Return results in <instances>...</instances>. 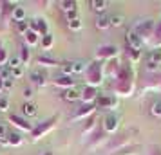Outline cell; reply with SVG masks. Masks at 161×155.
<instances>
[{"label": "cell", "mask_w": 161, "mask_h": 155, "mask_svg": "<svg viewBox=\"0 0 161 155\" xmlns=\"http://www.w3.org/2000/svg\"><path fill=\"white\" fill-rule=\"evenodd\" d=\"M127 44L130 45L134 51H139L141 49V38H139V34L136 31H129L127 33Z\"/></svg>", "instance_id": "6da1fadb"}, {"label": "cell", "mask_w": 161, "mask_h": 155, "mask_svg": "<svg viewBox=\"0 0 161 155\" xmlns=\"http://www.w3.org/2000/svg\"><path fill=\"white\" fill-rule=\"evenodd\" d=\"M161 63V52H150L148 58H147V65L148 69H156V65Z\"/></svg>", "instance_id": "7a4b0ae2"}, {"label": "cell", "mask_w": 161, "mask_h": 155, "mask_svg": "<svg viewBox=\"0 0 161 155\" xmlns=\"http://www.w3.org/2000/svg\"><path fill=\"white\" fill-rule=\"evenodd\" d=\"M31 80H33L35 83H38V85H44L45 83V76L42 72H38V70H35V72L31 74Z\"/></svg>", "instance_id": "3957f363"}, {"label": "cell", "mask_w": 161, "mask_h": 155, "mask_svg": "<svg viewBox=\"0 0 161 155\" xmlns=\"http://www.w3.org/2000/svg\"><path fill=\"white\" fill-rule=\"evenodd\" d=\"M109 25H110L109 16H100V18L96 20V27H100V29H105V27H109Z\"/></svg>", "instance_id": "277c9868"}, {"label": "cell", "mask_w": 161, "mask_h": 155, "mask_svg": "<svg viewBox=\"0 0 161 155\" xmlns=\"http://www.w3.org/2000/svg\"><path fill=\"white\" fill-rule=\"evenodd\" d=\"M64 97H65L67 101H74V99H78L80 97V92L76 89H73V90H67L65 94H64Z\"/></svg>", "instance_id": "5b68a950"}, {"label": "cell", "mask_w": 161, "mask_h": 155, "mask_svg": "<svg viewBox=\"0 0 161 155\" xmlns=\"http://www.w3.org/2000/svg\"><path fill=\"white\" fill-rule=\"evenodd\" d=\"M105 123H107V125H105V128H107V130H114V128L118 126V119L114 117V116H109Z\"/></svg>", "instance_id": "8992f818"}, {"label": "cell", "mask_w": 161, "mask_h": 155, "mask_svg": "<svg viewBox=\"0 0 161 155\" xmlns=\"http://www.w3.org/2000/svg\"><path fill=\"white\" fill-rule=\"evenodd\" d=\"M24 114H25V116H35V114H36V106L33 103H25L24 105Z\"/></svg>", "instance_id": "52a82bcc"}, {"label": "cell", "mask_w": 161, "mask_h": 155, "mask_svg": "<svg viewBox=\"0 0 161 155\" xmlns=\"http://www.w3.org/2000/svg\"><path fill=\"white\" fill-rule=\"evenodd\" d=\"M109 20H110V25L118 27V25H121V23H123V16H121V15H112V16H109Z\"/></svg>", "instance_id": "ba28073f"}, {"label": "cell", "mask_w": 161, "mask_h": 155, "mask_svg": "<svg viewBox=\"0 0 161 155\" xmlns=\"http://www.w3.org/2000/svg\"><path fill=\"white\" fill-rule=\"evenodd\" d=\"M105 8H107V2L105 0H94L92 2V9L94 11H103Z\"/></svg>", "instance_id": "9c48e42d"}, {"label": "cell", "mask_w": 161, "mask_h": 155, "mask_svg": "<svg viewBox=\"0 0 161 155\" xmlns=\"http://www.w3.org/2000/svg\"><path fill=\"white\" fill-rule=\"evenodd\" d=\"M11 74H13V69H11V67H2V69H0V78H6V80H8Z\"/></svg>", "instance_id": "30bf717a"}, {"label": "cell", "mask_w": 161, "mask_h": 155, "mask_svg": "<svg viewBox=\"0 0 161 155\" xmlns=\"http://www.w3.org/2000/svg\"><path fill=\"white\" fill-rule=\"evenodd\" d=\"M83 69H85L83 61H74L73 63V72H83Z\"/></svg>", "instance_id": "8fae6325"}, {"label": "cell", "mask_w": 161, "mask_h": 155, "mask_svg": "<svg viewBox=\"0 0 161 155\" xmlns=\"http://www.w3.org/2000/svg\"><path fill=\"white\" fill-rule=\"evenodd\" d=\"M13 16H15L16 20L20 22V20H24V16H25V13H24V9H22V8H16V9H15V13H13Z\"/></svg>", "instance_id": "7c38bea8"}, {"label": "cell", "mask_w": 161, "mask_h": 155, "mask_svg": "<svg viewBox=\"0 0 161 155\" xmlns=\"http://www.w3.org/2000/svg\"><path fill=\"white\" fill-rule=\"evenodd\" d=\"M152 114L154 116H161V101H156L152 105Z\"/></svg>", "instance_id": "4fadbf2b"}, {"label": "cell", "mask_w": 161, "mask_h": 155, "mask_svg": "<svg viewBox=\"0 0 161 155\" xmlns=\"http://www.w3.org/2000/svg\"><path fill=\"white\" fill-rule=\"evenodd\" d=\"M11 121H13V123H16L18 126H22V128H27V123H24L22 119L16 117V116H13V117H11Z\"/></svg>", "instance_id": "5bb4252c"}, {"label": "cell", "mask_w": 161, "mask_h": 155, "mask_svg": "<svg viewBox=\"0 0 161 155\" xmlns=\"http://www.w3.org/2000/svg\"><path fill=\"white\" fill-rule=\"evenodd\" d=\"M62 6H64V9H67V11H69V9L74 11V8H76V4H74V2H64Z\"/></svg>", "instance_id": "9a60e30c"}, {"label": "cell", "mask_w": 161, "mask_h": 155, "mask_svg": "<svg viewBox=\"0 0 161 155\" xmlns=\"http://www.w3.org/2000/svg\"><path fill=\"white\" fill-rule=\"evenodd\" d=\"M0 110H8V99L0 97Z\"/></svg>", "instance_id": "2e32d148"}, {"label": "cell", "mask_w": 161, "mask_h": 155, "mask_svg": "<svg viewBox=\"0 0 161 155\" xmlns=\"http://www.w3.org/2000/svg\"><path fill=\"white\" fill-rule=\"evenodd\" d=\"M64 72L65 74L73 72V63H64Z\"/></svg>", "instance_id": "e0dca14e"}, {"label": "cell", "mask_w": 161, "mask_h": 155, "mask_svg": "<svg viewBox=\"0 0 161 155\" xmlns=\"http://www.w3.org/2000/svg\"><path fill=\"white\" fill-rule=\"evenodd\" d=\"M71 23V27H73V29H80L81 27V23H80V20H78V18H76V20H73V22H69Z\"/></svg>", "instance_id": "ac0fdd59"}, {"label": "cell", "mask_w": 161, "mask_h": 155, "mask_svg": "<svg viewBox=\"0 0 161 155\" xmlns=\"http://www.w3.org/2000/svg\"><path fill=\"white\" fill-rule=\"evenodd\" d=\"M18 61H20L18 58H11V61H9L11 65H9V67H11V69H16V67H18Z\"/></svg>", "instance_id": "d6986e66"}, {"label": "cell", "mask_w": 161, "mask_h": 155, "mask_svg": "<svg viewBox=\"0 0 161 155\" xmlns=\"http://www.w3.org/2000/svg\"><path fill=\"white\" fill-rule=\"evenodd\" d=\"M67 18H69V20H71V18L76 20V11H67Z\"/></svg>", "instance_id": "ffe728a7"}, {"label": "cell", "mask_w": 161, "mask_h": 155, "mask_svg": "<svg viewBox=\"0 0 161 155\" xmlns=\"http://www.w3.org/2000/svg\"><path fill=\"white\" fill-rule=\"evenodd\" d=\"M24 96H25V97H31V96H33V90H31V89H25V90H24Z\"/></svg>", "instance_id": "44dd1931"}, {"label": "cell", "mask_w": 161, "mask_h": 155, "mask_svg": "<svg viewBox=\"0 0 161 155\" xmlns=\"http://www.w3.org/2000/svg\"><path fill=\"white\" fill-rule=\"evenodd\" d=\"M13 74H15V76H20V74H22V69H20V67L13 69Z\"/></svg>", "instance_id": "7402d4cb"}, {"label": "cell", "mask_w": 161, "mask_h": 155, "mask_svg": "<svg viewBox=\"0 0 161 155\" xmlns=\"http://www.w3.org/2000/svg\"><path fill=\"white\" fill-rule=\"evenodd\" d=\"M44 44H45V45H49V44H51V34H47V36H45Z\"/></svg>", "instance_id": "603a6c76"}, {"label": "cell", "mask_w": 161, "mask_h": 155, "mask_svg": "<svg viewBox=\"0 0 161 155\" xmlns=\"http://www.w3.org/2000/svg\"><path fill=\"white\" fill-rule=\"evenodd\" d=\"M2 133H4V126H0V135H2Z\"/></svg>", "instance_id": "cb8c5ba5"}, {"label": "cell", "mask_w": 161, "mask_h": 155, "mask_svg": "<svg viewBox=\"0 0 161 155\" xmlns=\"http://www.w3.org/2000/svg\"><path fill=\"white\" fill-rule=\"evenodd\" d=\"M0 87H2V81H0Z\"/></svg>", "instance_id": "d4e9b609"}]
</instances>
